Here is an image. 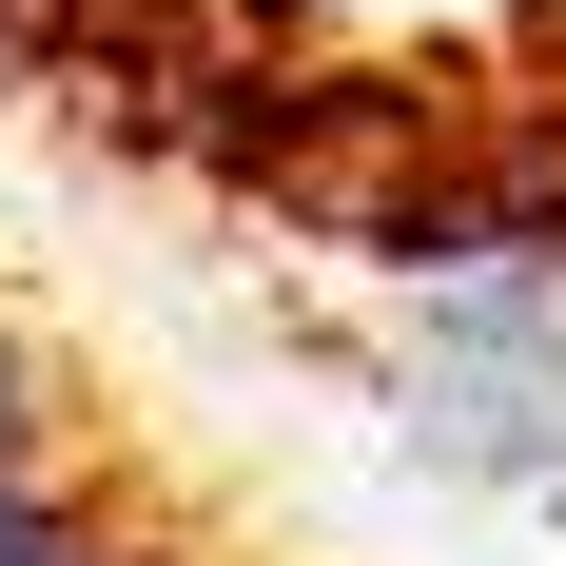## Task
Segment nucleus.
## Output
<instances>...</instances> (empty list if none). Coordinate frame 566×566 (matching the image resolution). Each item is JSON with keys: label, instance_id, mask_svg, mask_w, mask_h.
I'll return each mask as SVG.
<instances>
[{"label": "nucleus", "instance_id": "obj_1", "mask_svg": "<svg viewBox=\"0 0 566 566\" xmlns=\"http://www.w3.org/2000/svg\"><path fill=\"white\" fill-rule=\"evenodd\" d=\"M0 489H59V371L0 333Z\"/></svg>", "mask_w": 566, "mask_h": 566}, {"label": "nucleus", "instance_id": "obj_2", "mask_svg": "<svg viewBox=\"0 0 566 566\" xmlns=\"http://www.w3.org/2000/svg\"><path fill=\"white\" fill-rule=\"evenodd\" d=\"M0 566H137L98 509H59V489H0Z\"/></svg>", "mask_w": 566, "mask_h": 566}]
</instances>
